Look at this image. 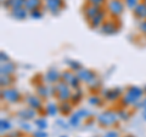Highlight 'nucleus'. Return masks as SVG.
I'll use <instances>...</instances> for the list:
<instances>
[{"label":"nucleus","mask_w":146,"mask_h":137,"mask_svg":"<svg viewBox=\"0 0 146 137\" xmlns=\"http://www.w3.org/2000/svg\"><path fill=\"white\" fill-rule=\"evenodd\" d=\"M110 9H111L113 12H121L123 9L122 1L121 0H111V1H110Z\"/></svg>","instance_id":"nucleus-1"},{"label":"nucleus","mask_w":146,"mask_h":137,"mask_svg":"<svg viewBox=\"0 0 146 137\" xmlns=\"http://www.w3.org/2000/svg\"><path fill=\"white\" fill-rule=\"evenodd\" d=\"M62 4V0H48L46 1V5L51 9V11L54 12V10H56V9L60 6Z\"/></svg>","instance_id":"nucleus-2"},{"label":"nucleus","mask_w":146,"mask_h":137,"mask_svg":"<svg viewBox=\"0 0 146 137\" xmlns=\"http://www.w3.org/2000/svg\"><path fill=\"white\" fill-rule=\"evenodd\" d=\"M40 5V0H26V6L28 9L34 10V7Z\"/></svg>","instance_id":"nucleus-3"},{"label":"nucleus","mask_w":146,"mask_h":137,"mask_svg":"<svg viewBox=\"0 0 146 137\" xmlns=\"http://www.w3.org/2000/svg\"><path fill=\"white\" fill-rule=\"evenodd\" d=\"M13 11H15V12H13V16H16L17 18L26 17V10H23V9H15Z\"/></svg>","instance_id":"nucleus-4"},{"label":"nucleus","mask_w":146,"mask_h":137,"mask_svg":"<svg viewBox=\"0 0 146 137\" xmlns=\"http://www.w3.org/2000/svg\"><path fill=\"white\" fill-rule=\"evenodd\" d=\"M125 3L128 4V6L129 7H133V6H135L136 4H138V0H125Z\"/></svg>","instance_id":"nucleus-5"},{"label":"nucleus","mask_w":146,"mask_h":137,"mask_svg":"<svg viewBox=\"0 0 146 137\" xmlns=\"http://www.w3.org/2000/svg\"><path fill=\"white\" fill-rule=\"evenodd\" d=\"M91 4H94V5H100V4H102L105 0H89Z\"/></svg>","instance_id":"nucleus-6"},{"label":"nucleus","mask_w":146,"mask_h":137,"mask_svg":"<svg viewBox=\"0 0 146 137\" xmlns=\"http://www.w3.org/2000/svg\"><path fill=\"white\" fill-rule=\"evenodd\" d=\"M32 16L33 17H40V13L38 10H33V12H32Z\"/></svg>","instance_id":"nucleus-7"}]
</instances>
